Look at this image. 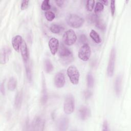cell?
Wrapping results in <instances>:
<instances>
[{"label":"cell","mask_w":131,"mask_h":131,"mask_svg":"<svg viewBox=\"0 0 131 131\" xmlns=\"http://www.w3.org/2000/svg\"><path fill=\"white\" fill-rule=\"evenodd\" d=\"M90 36L91 38L97 43L101 42L102 40L98 33L94 30H92L90 33Z\"/></svg>","instance_id":"obj_19"},{"label":"cell","mask_w":131,"mask_h":131,"mask_svg":"<svg viewBox=\"0 0 131 131\" xmlns=\"http://www.w3.org/2000/svg\"><path fill=\"white\" fill-rule=\"evenodd\" d=\"M95 4V1L94 0H89L86 1V8L88 11H92L94 8Z\"/></svg>","instance_id":"obj_30"},{"label":"cell","mask_w":131,"mask_h":131,"mask_svg":"<svg viewBox=\"0 0 131 131\" xmlns=\"http://www.w3.org/2000/svg\"><path fill=\"white\" fill-rule=\"evenodd\" d=\"M75 109V100L74 98L71 94L68 95L64 101L63 110L66 114H72Z\"/></svg>","instance_id":"obj_3"},{"label":"cell","mask_w":131,"mask_h":131,"mask_svg":"<svg viewBox=\"0 0 131 131\" xmlns=\"http://www.w3.org/2000/svg\"><path fill=\"white\" fill-rule=\"evenodd\" d=\"M87 21L90 24H94L100 19L99 16L96 14H90L88 15L87 17Z\"/></svg>","instance_id":"obj_23"},{"label":"cell","mask_w":131,"mask_h":131,"mask_svg":"<svg viewBox=\"0 0 131 131\" xmlns=\"http://www.w3.org/2000/svg\"><path fill=\"white\" fill-rule=\"evenodd\" d=\"M48 45L52 54L53 55H55L59 47V40L55 37H52L49 41Z\"/></svg>","instance_id":"obj_11"},{"label":"cell","mask_w":131,"mask_h":131,"mask_svg":"<svg viewBox=\"0 0 131 131\" xmlns=\"http://www.w3.org/2000/svg\"><path fill=\"white\" fill-rule=\"evenodd\" d=\"M115 60H116V50L115 48H113L111 51L107 69V75L110 77H112L114 74Z\"/></svg>","instance_id":"obj_8"},{"label":"cell","mask_w":131,"mask_h":131,"mask_svg":"<svg viewBox=\"0 0 131 131\" xmlns=\"http://www.w3.org/2000/svg\"><path fill=\"white\" fill-rule=\"evenodd\" d=\"M11 54L10 48L8 47H4L1 51L0 62L1 64H4L9 60V58Z\"/></svg>","instance_id":"obj_9"},{"label":"cell","mask_w":131,"mask_h":131,"mask_svg":"<svg viewBox=\"0 0 131 131\" xmlns=\"http://www.w3.org/2000/svg\"><path fill=\"white\" fill-rule=\"evenodd\" d=\"M47 100H48V93H47V91L46 83L43 81V85H42L41 96L40 98V103L42 105H43L46 103Z\"/></svg>","instance_id":"obj_17"},{"label":"cell","mask_w":131,"mask_h":131,"mask_svg":"<svg viewBox=\"0 0 131 131\" xmlns=\"http://www.w3.org/2000/svg\"><path fill=\"white\" fill-rule=\"evenodd\" d=\"M58 55L63 65H67L73 60V56L72 51L63 44L59 47Z\"/></svg>","instance_id":"obj_1"},{"label":"cell","mask_w":131,"mask_h":131,"mask_svg":"<svg viewBox=\"0 0 131 131\" xmlns=\"http://www.w3.org/2000/svg\"><path fill=\"white\" fill-rule=\"evenodd\" d=\"M121 84H122V76L119 75L116 77L115 82V90L116 94L119 96L121 92Z\"/></svg>","instance_id":"obj_16"},{"label":"cell","mask_w":131,"mask_h":131,"mask_svg":"<svg viewBox=\"0 0 131 131\" xmlns=\"http://www.w3.org/2000/svg\"><path fill=\"white\" fill-rule=\"evenodd\" d=\"M25 62V67H26V71L27 78L29 81H31L32 80V71L31 66L29 62Z\"/></svg>","instance_id":"obj_24"},{"label":"cell","mask_w":131,"mask_h":131,"mask_svg":"<svg viewBox=\"0 0 131 131\" xmlns=\"http://www.w3.org/2000/svg\"><path fill=\"white\" fill-rule=\"evenodd\" d=\"M29 5V1H22L21 3V6H20V9L23 10L26 9Z\"/></svg>","instance_id":"obj_32"},{"label":"cell","mask_w":131,"mask_h":131,"mask_svg":"<svg viewBox=\"0 0 131 131\" xmlns=\"http://www.w3.org/2000/svg\"><path fill=\"white\" fill-rule=\"evenodd\" d=\"M44 66V70L47 73H50L54 69L53 66L50 60L49 59H47L44 61L43 63Z\"/></svg>","instance_id":"obj_22"},{"label":"cell","mask_w":131,"mask_h":131,"mask_svg":"<svg viewBox=\"0 0 131 131\" xmlns=\"http://www.w3.org/2000/svg\"><path fill=\"white\" fill-rule=\"evenodd\" d=\"M95 26L97 28L102 31H104L105 29V25L103 21L100 18L96 23Z\"/></svg>","instance_id":"obj_29"},{"label":"cell","mask_w":131,"mask_h":131,"mask_svg":"<svg viewBox=\"0 0 131 131\" xmlns=\"http://www.w3.org/2000/svg\"><path fill=\"white\" fill-rule=\"evenodd\" d=\"M23 40V39L22 38V37L19 35H16L12 38L11 42H12L13 48L15 51L17 52H19V50L20 49V47Z\"/></svg>","instance_id":"obj_15"},{"label":"cell","mask_w":131,"mask_h":131,"mask_svg":"<svg viewBox=\"0 0 131 131\" xmlns=\"http://www.w3.org/2000/svg\"><path fill=\"white\" fill-rule=\"evenodd\" d=\"M102 4H103V5H107V4H108V1H107V0H106V1H99Z\"/></svg>","instance_id":"obj_38"},{"label":"cell","mask_w":131,"mask_h":131,"mask_svg":"<svg viewBox=\"0 0 131 131\" xmlns=\"http://www.w3.org/2000/svg\"><path fill=\"white\" fill-rule=\"evenodd\" d=\"M41 8L43 11H47L51 9V5L49 0H44L41 3Z\"/></svg>","instance_id":"obj_25"},{"label":"cell","mask_w":131,"mask_h":131,"mask_svg":"<svg viewBox=\"0 0 131 131\" xmlns=\"http://www.w3.org/2000/svg\"><path fill=\"white\" fill-rule=\"evenodd\" d=\"M17 85V80L14 77H10L8 82V89L10 91L15 90Z\"/></svg>","instance_id":"obj_21"},{"label":"cell","mask_w":131,"mask_h":131,"mask_svg":"<svg viewBox=\"0 0 131 131\" xmlns=\"http://www.w3.org/2000/svg\"><path fill=\"white\" fill-rule=\"evenodd\" d=\"M62 39L65 45L72 46L75 43L77 40V36L74 30L70 29L64 33Z\"/></svg>","instance_id":"obj_5"},{"label":"cell","mask_w":131,"mask_h":131,"mask_svg":"<svg viewBox=\"0 0 131 131\" xmlns=\"http://www.w3.org/2000/svg\"><path fill=\"white\" fill-rule=\"evenodd\" d=\"M111 11L112 16H114L115 12V2L114 1H112L111 2Z\"/></svg>","instance_id":"obj_33"},{"label":"cell","mask_w":131,"mask_h":131,"mask_svg":"<svg viewBox=\"0 0 131 131\" xmlns=\"http://www.w3.org/2000/svg\"><path fill=\"white\" fill-rule=\"evenodd\" d=\"M79 41L81 43L85 44L88 43V38L84 34H81L79 37Z\"/></svg>","instance_id":"obj_31"},{"label":"cell","mask_w":131,"mask_h":131,"mask_svg":"<svg viewBox=\"0 0 131 131\" xmlns=\"http://www.w3.org/2000/svg\"><path fill=\"white\" fill-rule=\"evenodd\" d=\"M67 75L73 84L76 85L78 83L80 74L79 71L75 66H71L68 68Z\"/></svg>","instance_id":"obj_4"},{"label":"cell","mask_w":131,"mask_h":131,"mask_svg":"<svg viewBox=\"0 0 131 131\" xmlns=\"http://www.w3.org/2000/svg\"><path fill=\"white\" fill-rule=\"evenodd\" d=\"M45 121L44 118L40 116H36L32 123V127L33 130L42 131L44 129Z\"/></svg>","instance_id":"obj_7"},{"label":"cell","mask_w":131,"mask_h":131,"mask_svg":"<svg viewBox=\"0 0 131 131\" xmlns=\"http://www.w3.org/2000/svg\"><path fill=\"white\" fill-rule=\"evenodd\" d=\"M55 2L56 3V5L58 6H59V7H61L63 5L64 1H62V0H60V1H55Z\"/></svg>","instance_id":"obj_36"},{"label":"cell","mask_w":131,"mask_h":131,"mask_svg":"<svg viewBox=\"0 0 131 131\" xmlns=\"http://www.w3.org/2000/svg\"><path fill=\"white\" fill-rule=\"evenodd\" d=\"M94 83V78L91 73H89L87 75V84L89 88H91L93 86Z\"/></svg>","instance_id":"obj_27"},{"label":"cell","mask_w":131,"mask_h":131,"mask_svg":"<svg viewBox=\"0 0 131 131\" xmlns=\"http://www.w3.org/2000/svg\"><path fill=\"white\" fill-rule=\"evenodd\" d=\"M50 30L54 34H59L63 30V28L58 24H53L50 26Z\"/></svg>","instance_id":"obj_20"},{"label":"cell","mask_w":131,"mask_h":131,"mask_svg":"<svg viewBox=\"0 0 131 131\" xmlns=\"http://www.w3.org/2000/svg\"><path fill=\"white\" fill-rule=\"evenodd\" d=\"M91 50L88 43L83 45L78 51V57L83 61H87L89 59Z\"/></svg>","instance_id":"obj_6"},{"label":"cell","mask_w":131,"mask_h":131,"mask_svg":"<svg viewBox=\"0 0 131 131\" xmlns=\"http://www.w3.org/2000/svg\"><path fill=\"white\" fill-rule=\"evenodd\" d=\"M92 95V93L89 91H85L83 93V96L85 99H89Z\"/></svg>","instance_id":"obj_34"},{"label":"cell","mask_w":131,"mask_h":131,"mask_svg":"<svg viewBox=\"0 0 131 131\" xmlns=\"http://www.w3.org/2000/svg\"><path fill=\"white\" fill-rule=\"evenodd\" d=\"M23 100V96H22V93L21 92H19L17 93V94L15 96V101H14V105L16 108L18 109L20 107L21 105Z\"/></svg>","instance_id":"obj_18"},{"label":"cell","mask_w":131,"mask_h":131,"mask_svg":"<svg viewBox=\"0 0 131 131\" xmlns=\"http://www.w3.org/2000/svg\"><path fill=\"white\" fill-rule=\"evenodd\" d=\"M104 9V5L102 4L100 2H97L96 4L95 7V12L98 13L102 11Z\"/></svg>","instance_id":"obj_28"},{"label":"cell","mask_w":131,"mask_h":131,"mask_svg":"<svg viewBox=\"0 0 131 131\" xmlns=\"http://www.w3.org/2000/svg\"><path fill=\"white\" fill-rule=\"evenodd\" d=\"M45 15L46 19L49 21H52L55 17V15L54 13H53L52 11H46L45 13Z\"/></svg>","instance_id":"obj_26"},{"label":"cell","mask_w":131,"mask_h":131,"mask_svg":"<svg viewBox=\"0 0 131 131\" xmlns=\"http://www.w3.org/2000/svg\"><path fill=\"white\" fill-rule=\"evenodd\" d=\"M1 92L3 95H5V86H4V82L1 83Z\"/></svg>","instance_id":"obj_37"},{"label":"cell","mask_w":131,"mask_h":131,"mask_svg":"<svg viewBox=\"0 0 131 131\" xmlns=\"http://www.w3.org/2000/svg\"><path fill=\"white\" fill-rule=\"evenodd\" d=\"M108 123L107 122L106 120H105L103 122V130H108Z\"/></svg>","instance_id":"obj_35"},{"label":"cell","mask_w":131,"mask_h":131,"mask_svg":"<svg viewBox=\"0 0 131 131\" xmlns=\"http://www.w3.org/2000/svg\"><path fill=\"white\" fill-rule=\"evenodd\" d=\"M19 50H20L21 55L24 62H27L29 59V53H28V48H27L26 42L24 40H23L21 43Z\"/></svg>","instance_id":"obj_14"},{"label":"cell","mask_w":131,"mask_h":131,"mask_svg":"<svg viewBox=\"0 0 131 131\" xmlns=\"http://www.w3.org/2000/svg\"><path fill=\"white\" fill-rule=\"evenodd\" d=\"M69 119L66 117L59 118L56 123V127L59 130H66L69 127Z\"/></svg>","instance_id":"obj_13"},{"label":"cell","mask_w":131,"mask_h":131,"mask_svg":"<svg viewBox=\"0 0 131 131\" xmlns=\"http://www.w3.org/2000/svg\"><path fill=\"white\" fill-rule=\"evenodd\" d=\"M84 21V19L77 14H71L67 17V22L68 24L74 28L81 27L83 25Z\"/></svg>","instance_id":"obj_2"},{"label":"cell","mask_w":131,"mask_h":131,"mask_svg":"<svg viewBox=\"0 0 131 131\" xmlns=\"http://www.w3.org/2000/svg\"><path fill=\"white\" fill-rule=\"evenodd\" d=\"M54 84L57 88H62L65 84V78L62 72H58L54 77Z\"/></svg>","instance_id":"obj_12"},{"label":"cell","mask_w":131,"mask_h":131,"mask_svg":"<svg viewBox=\"0 0 131 131\" xmlns=\"http://www.w3.org/2000/svg\"><path fill=\"white\" fill-rule=\"evenodd\" d=\"M91 110L85 106H81L78 112V116L82 120H85L91 116Z\"/></svg>","instance_id":"obj_10"}]
</instances>
